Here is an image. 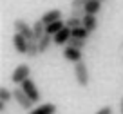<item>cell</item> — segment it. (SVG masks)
Wrapping results in <instances>:
<instances>
[{"mask_svg": "<svg viewBox=\"0 0 123 114\" xmlns=\"http://www.w3.org/2000/svg\"><path fill=\"white\" fill-rule=\"evenodd\" d=\"M100 2H107V0H100Z\"/></svg>", "mask_w": 123, "mask_h": 114, "instance_id": "26", "label": "cell"}, {"mask_svg": "<svg viewBox=\"0 0 123 114\" xmlns=\"http://www.w3.org/2000/svg\"><path fill=\"white\" fill-rule=\"evenodd\" d=\"M38 54H40L38 42H36V40H31L29 45H27V54H25V56H27V58H36Z\"/></svg>", "mask_w": 123, "mask_h": 114, "instance_id": "15", "label": "cell"}, {"mask_svg": "<svg viewBox=\"0 0 123 114\" xmlns=\"http://www.w3.org/2000/svg\"><path fill=\"white\" fill-rule=\"evenodd\" d=\"M63 27H65V22H63V20L54 22V24H51V25H45V34H49V36H56Z\"/></svg>", "mask_w": 123, "mask_h": 114, "instance_id": "14", "label": "cell"}, {"mask_svg": "<svg viewBox=\"0 0 123 114\" xmlns=\"http://www.w3.org/2000/svg\"><path fill=\"white\" fill-rule=\"evenodd\" d=\"M20 89H22V91L25 92L27 96H29V100H31L33 103H38V101H40V91H38L36 83H35L33 80H31V78L24 82V83L20 85Z\"/></svg>", "mask_w": 123, "mask_h": 114, "instance_id": "5", "label": "cell"}, {"mask_svg": "<svg viewBox=\"0 0 123 114\" xmlns=\"http://www.w3.org/2000/svg\"><path fill=\"white\" fill-rule=\"evenodd\" d=\"M13 100H15V101L18 103V107H20V109H24V110H33V109H35V107H33L35 103L31 101L29 96H27L20 87H16L15 91H13Z\"/></svg>", "mask_w": 123, "mask_h": 114, "instance_id": "4", "label": "cell"}, {"mask_svg": "<svg viewBox=\"0 0 123 114\" xmlns=\"http://www.w3.org/2000/svg\"><path fill=\"white\" fill-rule=\"evenodd\" d=\"M83 24H81V20H76V18H67L65 20V27H69V29H76V27H81Z\"/></svg>", "mask_w": 123, "mask_h": 114, "instance_id": "20", "label": "cell"}, {"mask_svg": "<svg viewBox=\"0 0 123 114\" xmlns=\"http://www.w3.org/2000/svg\"><path fill=\"white\" fill-rule=\"evenodd\" d=\"M119 109H121V114H123V96H121V101H119Z\"/></svg>", "mask_w": 123, "mask_h": 114, "instance_id": "25", "label": "cell"}, {"mask_svg": "<svg viewBox=\"0 0 123 114\" xmlns=\"http://www.w3.org/2000/svg\"><path fill=\"white\" fill-rule=\"evenodd\" d=\"M31 78V67L27 63H20L15 67V71H13L11 74V82L15 85H22L25 80H29Z\"/></svg>", "mask_w": 123, "mask_h": 114, "instance_id": "2", "label": "cell"}, {"mask_svg": "<svg viewBox=\"0 0 123 114\" xmlns=\"http://www.w3.org/2000/svg\"><path fill=\"white\" fill-rule=\"evenodd\" d=\"M6 112H7V103L0 101V114H6Z\"/></svg>", "mask_w": 123, "mask_h": 114, "instance_id": "24", "label": "cell"}, {"mask_svg": "<svg viewBox=\"0 0 123 114\" xmlns=\"http://www.w3.org/2000/svg\"><path fill=\"white\" fill-rule=\"evenodd\" d=\"M33 33H35V40L40 42V40L45 36V24H43L42 20H36V22L33 24Z\"/></svg>", "mask_w": 123, "mask_h": 114, "instance_id": "13", "label": "cell"}, {"mask_svg": "<svg viewBox=\"0 0 123 114\" xmlns=\"http://www.w3.org/2000/svg\"><path fill=\"white\" fill-rule=\"evenodd\" d=\"M13 100V91H9L7 87H0V101L9 103Z\"/></svg>", "mask_w": 123, "mask_h": 114, "instance_id": "19", "label": "cell"}, {"mask_svg": "<svg viewBox=\"0 0 123 114\" xmlns=\"http://www.w3.org/2000/svg\"><path fill=\"white\" fill-rule=\"evenodd\" d=\"M13 45H15V51L18 54H24V56L27 54V45H29V42H27L22 34H18V33L13 34Z\"/></svg>", "mask_w": 123, "mask_h": 114, "instance_id": "6", "label": "cell"}, {"mask_svg": "<svg viewBox=\"0 0 123 114\" xmlns=\"http://www.w3.org/2000/svg\"><path fill=\"white\" fill-rule=\"evenodd\" d=\"M85 11L83 9H71V18H76V20H83Z\"/></svg>", "mask_w": 123, "mask_h": 114, "instance_id": "22", "label": "cell"}, {"mask_svg": "<svg viewBox=\"0 0 123 114\" xmlns=\"http://www.w3.org/2000/svg\"><path fill=\"white\" fill-rule=\"evenodd\" d=\"M85 45H87V40H81V38H73V36H71L69 44H67V47H74V49H78V51H81Z\"/></svg>", "mask_w": 123, "mask_h": 114, "instance_id": "17", "label": "cell"}, {"mask_svg": "<svg viewBox=\"0 0 123 114\" xmlns=\"http://www.w3.org/2000/svg\"><path fill=\"white\" fill-rule=\"evenodd\" d=\"M87 4H89V0H73V2H71V7L73 9H83Z\"/></svg>", "mask_w": 123, "mask_h": 114, "instance_id": "21", "label": "cell"}, {"mask_svg": "<svg viewBox=\"0 0 123 114\" xmlns=\"http://www.w3.org/2000/svg\"><path fill=\"white\" fill-rule=\"evenodd\" d=\"M71 33H73V38H81V40H87L89 38V33H87V29H85L83 25L76 27V29H71Z\"/></svg>", "mask_w": 123, "mask_h": 114, "instance_id": "18", "label": "cell"}, {"mask_svg": "<svg viewBox=\"0 0 123 114\" xmlns=\"http://www.w3.org/2000/svg\"><path fill=\"white\" fill-rule=\"evenodd\" d=\"M63 58H65L67 62H73L74 65L80 63V62H83V54H81V51L74 49V47H65V49H63Z\"/></svg>", "mask_w": 123, "mask_h": 114, "instance_id": "7", "label": "cell"}, {"mask_svg": "<svg viewBox=\"0 0 123 114\" xmlns=\"http://www.w3.org/2000/svg\"><path fill=\"white\" fill-rule=\"evenodd\" d=\"M81 24H83V27L87 29L89 34H92L94 31L98 29V18H96L94 15H85L83 20H81Z\"/></svg>", "mask_w": 123, "mask_h": 114, "instance_id": "11", "label": "cell"}, {"mask_svg": "<svg viewBox=\"0 0 123 114\" xmlns=\"http://www.w3.org/2000/svg\"><path fill=\"white\" fill-rule=\"evenodd\" d=\"M74 78H76V83L80 85L81 89L89 87L91 74H89V69H87V65H85V62H80V63L74 65Z\"/></svg>", "mask_w": 123, "mask_h": 114, "instance_id": "1", "label": "cell"}, {"mask_svg": "<svg viewBox=\"0 0 123 114\" xmlns=\"http://www.w3.org/2000/svg\"><path fill=\"white\" fill-rule=\"evenodd\" d=\"M101 4H103V2H100V0H89V4L83 7L85 15H94L96 16L98 13L101 11Z\"/></svg>", "mask_w": 123, "mask_h": 114, "instance_id": "12", "label": "cell"}, {"mask_svg": "<svg viewBox=\"0 0 123 114\" xmlns=\"http://www.w3.org/2000/svg\"><path fill=\"white\" fill-rule=\"evenodd\" d=\"M71 36H73V33H71V29L69 27H63V29L60 31V33L56 34V36H53V44L54 45H65L67 47V44H69V40H71Z\"/></svg>", "mask_w": 123, "mask_h": 114, "instance_id": "8", "label": "cell"}, {"mask_svg": "<svg viewBox=\"0 0 123 114\" xmlns=\"http://www.w3.org/2000/svg\"><path fill=\"white\" fill-rule=\"evenodd\" d=\"M40 20H42L45 25H51V24H54V22H60L62 20V11L60 9H51V11L43 13V16Z\"/></svg>", "mask_w": 123, "mask_h": 114, "instance_id": "9", "label": "cell"}, {"mask_svg": "<svg viewBox=\"0 0 123 114\" xmlns=\"http://www.w3.org/2000/svg\"><path fill=\"white\" fill-rule=\"evenodd\" d=\"M112 112H114V109H112L111 105H103L101 109H98L94 114H112Z\"/></svg>", "mask_w": 123, "mask_h": 114, "instance_id": "23", "label": "cell"}, {"mask_svg": "<svg viewBox=\"0 0 123 114\" xmlns=\"http://www.w3.org/2000/svg\"><path fill=\"white\" fill-rule=\"evenodd\" d=\"M51 44H53V36H49V34H45V36L42 38L38 42V49H40V54L47 53V49L51 47Z\"/></svg>", "mask_w": 123, "mask_h": 114, "instance_id": "16", "label": "cell"}, {"mask_svg": "<svg viewBox=\"0 0 123 114\" xmlns=\"http://www.w3.org/2000/svg\"><path fill=\"white\" fill-rule=\"evenodd\" d=\"M56 105L54 103H42V105L35 107L33 110H29V114H56Z\"/></svg>", "mask_w": 123, "mask_h": 114, "instance_id": "10", "label": "cell"}, {"mask_svg": "<svg viewBox=\"0 0 123 114\" xmlns=\"http://www.w3.org/2000/svg\"><path fill=\"white\" fill-rule=\"evenodd\" d=\"M15 33L22 34L24 38H25L27 42H31V40H35V33H33V25H29V24L25 22L24 18H16L15 20Z\"/></svg>", "mask_w": 123, "mask_h": 114, "instance_id": "3", "label": "cell"}]
</instances>
